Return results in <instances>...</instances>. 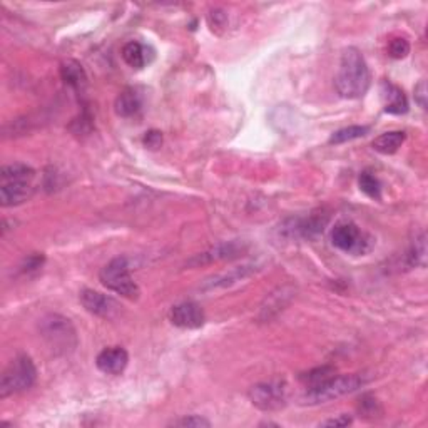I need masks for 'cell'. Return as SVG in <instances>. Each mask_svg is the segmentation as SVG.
Masks as SVG:
<instances>
[{
    "mask_svg": "<svg viewBox=\"0 0 428 428\" xmlns=\"http://www.w3.org/2000/svg\"><path fill=\"white\" fill-rule=\"evenodd\" d=\"M42 265H44V256L42 255H32L25 260L24 266H22V271H24V273H30V271L39 270Z\"/></svg>",
    "mask_w": 428,
    "mask_h": 428,
    "instance_id": "cell-29",
    "label": "cell"
},
{
    "mask_svg": "<svg viewBox=\"0 0 428 428\" xmlns=\"http://www.w3.org/2000/svg\"><path fill=\"white\" fill-rule=\"evenodd\" d=\"M415 100L420 104L422 109H427V84L422 81L420 84L415 87Z\"/></svg>",
    "mask_w": 428,
    "mask_h": 428,
    "instance_id": "cell-32",
    "label": "cell"
},
{
    "mask_svg": "<svg viewBox=\"0 0 428 428\" xmlns=\"http://www.w3.org/2000/svg\"><path fill=\"white\" fill-rule=\"evenodd\" d=\"M245 251H246V246L239 241L219 243V245L209 248L208 251L196 255L192 260L187 261V266H201V265L214 263V261L233 260V258H238Z\"/></svg>",
    "mask_w": 428,
    "mask_h": 428,
    "instance_id": "cell-9",
    "label": "cell"
},
{
    "mask_svg": "<svg viewBox=\"0 0 428 428\" xmlns=\"http://www.w3.org/2000/svg\"><path fill=\"white\" fill-rule=\"evenodd\" d=\"M381 99H383L385 112L388 114H405L408 110V99L405 92L398 86L392 84L390 81L381 82Z\"/></svg>",
    "mask_w": 428,
    "mask_h": 428,
    "instance_id": "cell-14",
    "label": "cell"
},
{
    "mask_svg": "<svg viewBox=\"0 0 428 428\" xmlns=\"http://www.w3.org/2000/svg\"><path fill=\"white\" fill-rule=\"evenodd\" d=\"M114 108H116L117 116H121V117L136 116V114L139 112L141 108H142L141 94L136 89H131V87H127V89H124L121 94L117 96Z\"/></svg>",
    "mask_w": 428,
    "mask_h": 428,
    "instance_id": "cell-16",
    "label": "cell"
},
{
    "mask_svg": "<svg viewBox=\"0 0 428 428\" xmlns=\"http://www.w3.org/2000/svg\"><path fill=\"white\" fill-rule=\"evenodd\" d=\"M129 355L121 347L104 348L96 358V365L105 375H121L127 368Z\"/></svg>",
    "mask_w": 428,
    "mask_h": 428,
    "instance_id": "cell-11",
    "label": "cell"
},
{
    "mask_svg": "<svg viewBox=\"0 0 428 428\" xmlns=\"http://www.w3.org/2000/svg\"><path fill=\"white\" fill-rule=\"evenodd\" d=\"M410 52V44L403 37H395L388 44V55L393 59H405Z\"/></svg>",
    "mask_w": 428,
    "mask_h": 428,
    "instance_id": "cell-25",
    "label": "cell"
},
{
    "mask_svg": "<svg viewBox=\"0 0 428 428\" xmlns=\"http://www.w3.org/2000/svg\"><path fill=\"white\" fill-rule=\"evenodd\" d=\"M425 255H427V248H425V234H422L420 238L415 239V246L410 253V265H420L425 266Z\"/></svg>",
    "mask_w": 428,
    "mask_h": 428,
    "instance_id": "cell-26",
    "label": "cell"
},
{
    "mask_svg": "<svg viewBox=\"0 0 428 428\" xmlns=\"http://www.w3.org/2000/svg\"><path fill=\"white\" fill-rule=\"evenodd\" d=\"M208 21H209L211 29L218 32L219 29H223V27L226 25V13H224L223 11H219V8H214V11L209 13Z\"/></svg>",
    "mask_w": 428,
    "mask_h": 428,
    "instance_id": "cell-28",
    "label": "cell"
},
{
    "mask_svg": "<svg viewBox=\"0 0 428 428\" xmlns=\"http://www.w3.org/2000/svg\"><path fill=\"white\" fill-rule=\"evenodd\" d=\"M407 139V134L403 131H390L380 134L376 139L371 142L374 149L380 154H395L402 147Z\"/></svg>",
    "mask_w": 428,
    "mask_h": 428,
    "instance_id": "cell-18",
    "label": "cell"
},
{
    "mask_svg": "<svg viewBox=\"0 0 428 428\" xmlns=\"http://www.w3.org/2000/svg\"><path fill=\"white\" fill-rule=\"evenodd\" d=\"M35 171L27 164H8L0 171V179L4 183H32Z\"/></svg>",
    "mask_w": 428,
    "mask_h": 428,
    "instance_id": "cell-20",
    "label": "cell"
},
{
    "mask_svg": "<svg viewBox=\"0 0 428 428\" xmlns=\"http://www.w3.org/2000/svg\"><path fill=\"white\" fill-rule=\"evenodd\" d=\"M328 223V214L323 213H315L310 218H294L287 221V224L283 226V233H287L288 236L294 238H316L318 234L323 233V229Z\"/></svg>",
    "mask_w": 428,
    "mask_h": 428,
    "instance_id": "cell-8",
    "label": "cell"
},
{
    "mask_svg": "<svg viewBox=\"0 0 428 428\" xmlns=\"http://www.w3.org/2000/svg\"><path fill=\"white\" fill-rule=\"evenodd\" d=\"M79 298L82 306H84L87 311L96 316H103V318H108L117 308L116 301H114L112 298L105 296V294L99 291H94V289H82Z\"/></svg>",
    "mask_w": 428,
    "mask_h": 428,
    "instance_id": "cell-12",
    "label": "cell"
},
{
    "mask_svg": "<svg viewBox=\"0 0 428 428\" xmlns=\"http://www.w3.org/2000/svg\"><path fill=\"white\" fill-rule=\"evenodd\" d=\"M149 52V47H146L144 44L131 40V42H127L122 47V59L129 67L142 69L146 67V64L151 62Z\"/></svg>",
    "mask_w": 428,
    "mask_h": 428,
    "instance_id": "cell-17",
    "label": "cell"
},
{
    "mask_svg": "<svg viewBox=\"0 0 428 428\" xmlns=\"http://www.w3.org/2000/svg\"><path fill=\"white\" fill-rule=\"evenodd\" d=\"M358 413H360V417L363 418H370V420H375V418L381 417V405L378 403V400L375 397H371V395H365V397H362L360 403H358Z\"/></svg>",
    "mask_w": 428,
    "mask_h": 428,
    "instance_id": "cell-24",
    "label": "cell"
},
{
    "mask_svg": "<svg viewBox=\"0 0 428 428\" xmlns=\"http://www.w3.org/2000/svg\"><path fill=\"white\" fill-rule=\"evenodd\" d=\"M358 184H360V190L365 192L366 196H370L371 199H380L381 184L374 173L363 171L360 178H358Z\"/></svg>",
    "mask_w": 428,
    "mask_h": 428,
    "instance_id": "cell-22",
    "label": "cell"
},
{
    "mask_svg": "<svg viewBox=\"0 0 428 428\" xmlns=\"http://www.w3.org/2000/svg\"><path fill=\"white\" fill-rule=\"evenodd\" d=\"M251 403L263 412H278L284 408L288 400V386L284 381H263L251 386L248 392Z\"/></svg>",
    "mask_w": 428,
    "mask_h": 428,
    "instance_id": "cell-6",
    "label": "cell"
},
{
    "mask_svg": "<svg viewBox=\"0 0 428 428\" xmlns=\"http://www.w3.org/2000/svg\"><path fill=\"white\" fill-rule=\"evenodd\" d=\"M255 271H256L255 266L245 265V266H241V268L231 270L229 273L218 274V276H213V278L206 279V282L202 283L201 288H202V291H213V289H218V288L231 287V284L241 282V279L248 278V276H251Z\"/></svg>",
    "mask_w": 428,
    "mask_h": 428,
    "instance_id": "cell-15",
    "label": "cell"
},
{
    "mask_svg": "<svg viewBox=\"0 0 428 428\" xmlns=\"http://www.w3.org/2000/svg\"><path fill=\"white\" fill-rule=\"evenodd\" d=\"M173 427H192V428H201V427H211V422L206 420L204 417H199V415H190V417H183L179 418V420H174L171 423Z\"/></svg>",
    "mask_w": 428,
    "mask_h": 428,
    "instance_id": "cell-27",
    "label": "cell"
},
{
    "mask_svg": "<svg viewBox=\"0 0 428 428\" xmlns=\"http://www.w3.org/2000/svg\"><path fill=\"white\" fill-rule=\"evenodd\" d=\"M368 132H370V127H368V126L343 127V129H340V131L331 134L330 144H345V142L360 139V137L366 136Z\"/></svg>",
    "mask_w": 428,
    "mask_h": 428,
    "instance_id": "cell-21",
    "label": "cell"
},
{
    "mask_svg": "<svg viewBox=\"0 0 428 428\" xmlns=\"http://www.w3.org/2000/svg\"><path fill=\"white\" fill-rule=\"evenodd\" d=\"M171 323L174 326H179V328H186V330H195L199 328L204 323V311L202 308L197 305V303L192 301H186L181 303V305H176L171 310Z\"/></svg>",
    "mask_w": 428,
    "mask_h": 428,
    "instance_id": "cell-10",
    "label": "cell"
},
{
    "mask_svg": "<svg viewBox=\"0 0 428 428\" xmlns=\"http://www.w3.org/2000/svg\"><path fill=\"white\" fill-rule=\"evenodd\" d=\"M61 77L67 86L74 87V89H81L86 86L87 76L84 67L77 61H66L61 66Z\"/></svg>",
    "mask_w": 428,
    "mask_h": 428,
    "instance_id": "cell-19",
    "label": "cell"
},
{
    "mask_svg": "<svg viewBox=\"0 0 428 428\" xmlns=\"http://www.w3.org/2000/svg\"><path fill=\"white\" fill-rule=\"evenodd\" d=\"M37 380V368L30 357L18 355L8 363L0 380V398L22 393L34 386Z\"/></svg>",
    "mask_w": 428,
    "mask_h": 428,
    "instance_id": "cell-4",
    "label": "cell"
},
{
    "mask_svg": "<svg viewBox=\"0 0 428 428\" xmlns=\"http://www.w3.org/2000/svg\"><path fill=\"white\" fill-rule=\"evenodd\" d=\"M99 279L110 291L122 294L129 300H134V298L139 296V287L132 279L126 258H114L112 261H109L100 270Z\"/></svg>",
    "mask_w": 428,
    "mask_h": 428,
    "instance_id": "cell-5",
    "label": "cell"
},
{
    "mask_svg": "<svg viewBox=\"0 0 428 428\" xmlns=\"http://www.w3.org/2000/svg\"><path fill=\"white\" fill-rule=\"evenodd\" d=\"M353 423V418L349 415H340L337 418H330L321 423V427H348Z\"/></svg>",
    "mask_w": 428,
    "mask_h": 428,
    "instance_id": "cell-31",
    "label": "cell"
},
{
    "mask_svg": "<svg viewBox=\"0 0 428 428\" xmlns=\"http://www.w3.org/2000/svg\"><path fill=\"white\" fill-rule=\"evenodd\" d=\"M366 378L363 375H342V376H331V378L321 381L318 385L308 386V390L303 393L301 403L303 405H321L333 402L345 397V395L357 392L366 383Z\"/></svg>",
    "mask_w": 428,
    "mask_h": 428,
    "instance_id": "cell-2",
    "label": "cell"
},
{
    "mask_svg": "<svg viewBox=\"0 0 428 428\" xmlns=\"http://www.w3.org/2000/svg\"><path fill=\"white\" fill-rule=\"evenodd\" d=\"M335 368L333 366H318V368H313V370L306 371V374H303L300 376V380L303 383L308 386L313 385H318L321 381L331 378V376H335Z\"/></svg>",
    "mask_w": 428,
    "mask_h": 428,
    "instance_id": "cell-23",
    "label": "cell"
},
{
    "mask_svg": "<svg viewBox=\"0 0 428 428\" xmlns=\"http://www.w3.org/2000/svg\"><path fill=\"white\" fill-rule=\"evenodd\" d=\"M39 330L45 343L54 349L55 353H71L77 347V335L76 328L71 323V320L66 316L57 315V313H50L44 316L39 323Z\"/></svg>",
    "mask_w": 428,
    "mask_h": 428,
    "instance_id": "cell-3",
    "label": "cell"
},
{
    "mask_svg": "<svg viewBox=\"0 0 428 428\" xmlns=\"http://www.w3.org/2000/svg\"><path fill=\"white\" fill-rule=\"evenodd\" d=\"M371 76L365 57L357 47L343 50L335 86L343 99H360L370 87Z\"/></svg>",
    "mask_w": 428,
    "mask_h": 428,
    "instance_id": "cell-1",
    "label": "cell"
},
{
    "mask_svg": "<svg viewBox=\"0 0 428 428\" xmlns=\"http://www.w3.org/2000/svg\"><path fill=\"white\" fill-rule=\"evenodd\" d=\"M161 142H163V134L158 131H149L146 132L144 136V144L149 147V149H158L161 146Z\"/></svg>",
    "mask_w": 428,
    "mask_h": 428,
    "instance_id": "cell-30",
    "label": "cell"
},
{
    "mask_svg": "<svg viewBox=\"0 0 428 428\" xmlns=\"http://www.w3.org/2000/svg\"><path fill=\"white\" fill-rule=\"evenodd\" d=\"M331 241L333 245L345 253L349 255H363L366 253L368 246H370V239L360 231L357 224L348 223H338L337 226L331 231Z\"/></svg>",
    "mask_w": 428,
    "mask_h": 428,
    "instance_id": "cell-7",
    "label": "cell"
},
{
    "mask_svg": "<svg viewBox=\"0 0 428 428\" xmlns=\"http://www.w3.org/2000/svg\"><path fill=\"white\" fill-rule=\"evenodd\" d=\"M32 196H34L32 183H4L0 187V204L4 208L24 204Z\"/></svg>",
    "mask_w": 428,
    "mask_h": 428,
    "instance_id": "cell-13",
    "label": "cell"
}]
</instances>
